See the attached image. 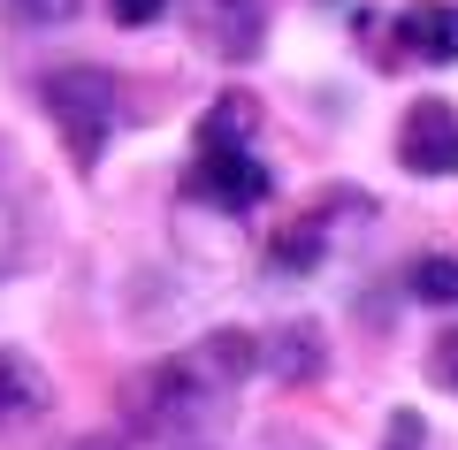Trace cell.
I'll use <instances>...</instances> for the list:
<instances>
[{"label": "cell", "mask_w": 458, "mask_h": 450, "mask_svg": "<svg viewBox=\"0 0 458 450\" xmlns=\"http://www.w3.org/2000/svg\"><path fill=\"white\" fill-rule=\"evenodd\" d=\"M69 450H114V443H99V435H92V443H69Z\"/></svg>", "instance_id": "9a60e30c"}, {"label": "cell", "mask_w": 458, "mask_h": 450, "mask_svg": "<svg viewBox=\"0 0 458 450\" xmlns=\"http://www.w3.org/2000/svg\"><path fill=\"white\" fill-rule=\"evenodd\" d=\"M38 107H47V123L62 130V153L77 168H92L99 153H107L114 123H123V92H114V77L99 62H62L38 77Z\"/></svg>", "instance_id": "3957f363"}, {"label": "cell", "mask_w": 458, "mask_h": 450, "mask_svg": "<svg viewBox=\"0 0 458 450\" xmlns=\"http://www.w3.org/2000/svg\"><path fill=\"white\" fill-rule=\"evenodd\" d=\"M229 397H237V389L214 382L191 352L153 359V367H138L131 382H123V428L146 450H207V435L229 420Z\"/></svg>", "instance_id": "6da1fadb"}, {"label": "cell", "mask_w": 458, "mask_h": 450, "mask_svg": "<svg viewBox=\"0 0 458 450\" xmlns=\"http://www.w3.org/2000/svg\"><path fill=\"white\" fill-rule=\"evenodd\" d=\"M458 62V0H405L382 31V69H443Z\"/></svg>", "instance_id": "5b68a950"}, {"label": "cell", "mask_w": 458, "mask_h": 450, "mask_svg": "<svg viewBox=\"0 0 458 450\" xmlns=\"http://www.w3.org/2000/svg\"><path fill=\"white\" fill-rule=\"evenodd\" d=\"M321 367H328V336H321V321H276V328L260 336V374H267V382L306 389Z\"/></svg>", "instance_id": "ba28073f"}, {"label": "cell", "mask_w": 458, "mask_h": 450, "mask_svg": "<svg viewBox=\"0 0 458 450\" xmlns=\"http://www.w3.org/2000/svg\"><path fill=\"white\" fill-rule=\"evenodd\" d=\"M183 23L214 62H252L267 38V0H183Z\"/></svg>", "instance_id": "52a82bcc"}, {"label": "cell", "mask_w": 458, "mask_h": 450, "mask_svg": "<svg viewBox=\"0 0 458 450\" xmlns=\"http://www.w3.org/2000/svg\"><path fill=\"white\" fill-rule=\"evenodd\" d=\"M0 16H8V23H31V31H54V23L77 16V0H0Z\"/></svg>", "instance_id": "8fae6325"}, {"label": "cell", "mask_w": 458, "mask_h": 450, "mask_svg": "<svg viewBox=\"0 0 458 450\" xmlns=\"http://www.w3.org/2000/svg\"><path fill=\"white\" fill-rule=\"evenodd\" d=\"M367 222H375V199L336 191V199H321L306 222H291L276 244H267V267H276V275H306V267H321L328 252H344V237L367 229Z\"/></svg>", "instance_id": "277c9868"}, {"label": "cell", "mask_w": 458, "mask_h": 450, "mask_svg": "<svg viewBox=\"0 0 458 450\" xmlns=\"http://www.w3.org/2000/svg\"><path fill=\"white\" fill-rule=\"evenodd\" d=\"M428 374H436V389H451V397H458V328H451V336L436 344V359H428Z\"/></svg>", "instance_id": "5bb4252c"}, {"label": "cell", "mask_w": 458, "mask_h": 450, "mask_svg": "<svg viewBox=\"0 0 458 450\" xmlns=\"http://www.w3.org/2000/svg\"><path fill=\"white\" fill-rule=\"evenodd\" d=\"M397 168L405 176H458V107L451 99H412L397 123Z\"/></svg>", "instance_id": "8992f818"}, {"label": "cell", "mask_w": 458, "mask_h": 450, "mask_svg": "<svg viewBox=\"0 0 458 450\" xmlns=\"http://www.w3.org/2000/svg\"><path fill=\"white\" fill-rule=\"evenodd\" d=\"M191 199L222 214H252L276 199V168L260 145V99L252 92H222L191 130Z\"/></svg>", "instance_id": "7a4b0ae2"}, {"label": "cell", "mask_w": 458, "mask_h": 450, "mask_svg": "<svg viewBox=\"0 0 458 450\" xmlns=\"http://www.w3.org/2000/svg\"><path fill=\"white\" fill-rule=\"evenodd\" d=\"M412 298L420 306H458V252H428L412 267Z\"/></svg>", "instance_id": "30bf717a"}, {"label": "cell", "mask_w": 458, "mask_h": 450, "mask_svg": "<svg viewBox=\"0 0 458 450\" xmlns=\"http://www.w3.org/2000/svg\"><path fill=\"white\" fill-rule=\"evenodd\" d=\"M428 443V420L420 412H390V443H382V450H420Z\"/></svg>", "instance_id": "4fadbf2b"}, {"label": "cell", "mask_w": 458, "mask_h": 450, "mask_svg": "<svg viewBox=\"0 0 458 450\" xmlns=\"http://www.w3.org/2000/svg\"><path fill=\"white\" fill-rule=\"evenodd\" d=\"M54 404V382L38 374L31 352H0V428H23Z\"/></svg>", "instance_id": "9c48e42d"}, {"label": "cell", "mask_w": 458, "mask_h": 450, "mask_svg": "<svg viewBox=\"0 0 458 450\" xmlns=\"http://www.w3.org/2000/svg\"><path fill=\"white\" fill-rule=\"evenodd\" d=\"M107 16L123 23V31H146V23L168 16V0H107Z\"/></svg>", "instance_id": "7c38bea8"}]
</instances>
